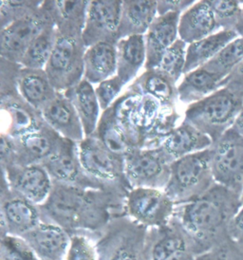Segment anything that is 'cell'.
<instances>
[{
	"mask_svg": "<svg viewBox=\"0 0 243 260\" xmlns=\"http://www.w3.org/2000/svg\"><path fill=\"white\" fill-rule=\"evenodd\" d=\"M241 202H242V203H243V193H242V196H241Z\"/></svg>",
	"mask_w": 243,
	"mask_h": 260,
	"instance_id": "f907efd6",
	"label": "cell"
},
{
	"mask_svg": "<svg viewBox=\"0 0 243 260\" xmlns=\"http://www.w3.org/2000/svg\"><path fill=\"white\" fill-rule=\"evenodd\" d=\"M235 30H236V34L238 35V37H243V5L240 17H239V20H238V23L236 25Z\"/></svg>",
	"mask_w": 243,
	"mask_h": 260,
	"instance_id": "681fc988",
	"label": "cell"
},
{
	"mask_svg": "<svg viewBox=\"0 0 243 260\" xmlns=\"http://www.w3.org/2000/svg\"><path fill=\"white\" fill-rule=\"evenodd\" d=\"M57 36L55 24L49 25L31 44L22 58L20 65L28 69L45 70L54 50Z\"/></svg>",
	"mask_w": 243,
	"mask_h": 260,
	"instance_id": "e575fe53",
	"label": "cell"
},
{
	"mask_svg": "<svg viewBox=\"0 0 243 260\" xmlns=\"http://www.w3.org/2000/svg\"><path fill=\"white\" fill-rule=\"evenodd\" d=\"M37 260H43V259H39V258H38V259H37Z\"/></svg>",
	"mask_w": 243,
	"mask_h": 260,
	"instance_id": "816d5d0a",
	"label": "cell"
},
{
	"mask_svg": "<svg viewBox=\"0 0 243 260\" xmlns=\"http://www.w3.org/2000/svg\"><path fill=\"white\" fill-rule=\"evenodd\" d=\"M241 205V196L215 183L198 199L176 205L173 218L191 240L197 256L230 238L229 226Z\"/></svg>",
	"mask_w": 243,
	"mask_h": 260,
	"instance_id": "7a4b0ae2",
	"label": "cell"
},
{
	"mask_svg": "<svg viewBox=\"0 0 243 260\" xmlns=\"http://www.w3.org/2000/svg\"><path fill=\"white\" fill-rule=\"evenodd\" d=\"M121 0H93L88 2L86 25L82 38L86 49L95 44H116L120 40Z\"/></svg>",
	"mask_w": 243,
	"mask_h": 260,
	"instance_id": "e0dca14e",
	"label": "cell"
},
{
	"mask_svg": "<svg viewBox=\"0 0 243 260\" xmlns=\"http://www.w3.org/2000/svg\"><path fill=\"white\" fill-rule=\"evenodd\" d=\"M228 87L243 96V61L223 80L222 87Z\"/></svg>",
	"mask_w": 243,
	"mask_h": 260,
	"instance_id": "bcb514c9",
	"label": "cell"
},
{
	"mask_svg": "<svg viewBox=\"0 0 243 260\" xmlns=\"http://www.w3.org/2000/svg\"><path fill=\"white\" fill-rule=\"evenodd\" d=\"M115 119L132 148L160 147L179 120L176 106H167L152 96L127 90L111 105Z\"/></svg>",
	"mask_w": 243,
	"mask_h": 260,
	"instance_id": "3957f363",
	"label": "cell"
},
{
	"mask_svg": "<svg viewBox=\"0 0 243 260\" xmlns=\"http://www.w3.org/2000/svg\"><path fill=\"white\" fill-rule=\"evenodd\" d=\"M242 61L243 37H239L223 48L203 68L225 79Z\"/></svg>",
	"mask_w": 243,
	"mask_h": 260,
	"instance_id": "d590c367",
	"label": "cell"
},
{
	"mask_svg": "<svg viewBox=\"0 0 243 260\" xmlns=\"http://www.w3.org/2000/svg\"><path fill=\"white\" fill-rule=\"evenodd\" d=\"M63 93L72 101L84 128L85 137L92 136L100 119V105L93 85L82 80L77 86Z\"/></svg>",
	"mask_w": 243,
	"mask_h": 260,
	"instance_id": "f1b7e54d",
	"label": "cell"
},
{
	"mask_svg": "<svg viewBox=\"0 0 243 260\" xmlns=\"http://www.w3.org/2000/svg\"><path fill=\"white\" fill-rule=\"evenodd\" d=\"M41 220L39 206L17 195L2 177L0 192V234L23 237Z\"/></svg>",
	"mask_w": 243,
	"mask_h": 260,
	"instance_id": "9a60e30c",
	"label": "cell"
},
{
	"mask_svg": "<svg viewBox=\"0 0 243 260\" xmlns=\"http://www.w3.org/2000/svg\"><path fill=\"white\" fill-rule=\"evenodd\" d=\"M195 3L193 0H160L158 1V15H164L169 13H185L187 9Z\"/></svg>",
	"mask_w": 243,
	"mask_h": 260,
	"instance_id": "f6af8a7d",
	"label": "cell"
},
{
	"mask_svg": "<svg viewBox=\"0 0 243 260\" xmlns=\"http://www.w3.org/2000/svg\"><path fill=\"white\" fill-rule=\"evenodd\" d=\"M88 2L86 0H50V11L58 35L82 37L86 25Z\"/></svg>",
	"mask_w": 243,
	"mask_h": 260,
	"instance_id": "83f0119b",
	"label": "cell"
},
{
	"mask_svg": "<svg viewBox=\"0 0 243 260\" xmlns=\"http://www.w3.org/2000/svg\"><path fill=\"white\" fill-rule=\"evenodd\" d=\"M238 37L236 30L222 29L200 41L188 45L184 74L201 68Z\"/></svg>",
	"mask_w": 243,
	"mask_h": 260,
	"instance_id": "4dcf8cb0",
	"label": "cell"
},
{
	"mask_svg": "<svg viewBox=\"0 0 243 260\" xmlns=\"http://www.w3.org/2000/svg\"><path fill=\"white\" fill-rule=\"evenodd\" d=\"M229 237L243 248V203L229 226Z\"/></svg>",
	"mask_w": 243,
	"mask_h": 260,
	"instance_id": "7dc6e473",
	"label": "cell"
},
{
	"mask_svg": "<svg viewBox=\"0 0 243 260\" xmlns=\"http://www.w3.org/2000/svg\"><path fill=\"white\" fill-rule=\"evenodd\" d=\"M21 68L18 63L0 59V93L17 89V77Z\"/></svg>",
	"mask_w": 243,
	"mask_h": 260,
	"instance_id": "ee69618b",
	"label": "cell"
},
{
	"mask_svg": "<svg viewBox=\"0 0 243 260\" xmlns=\"http://www.w3.org/2000/svg\"><path fill=\"white\" fill-rule=\"evenodd\" d=\"M156 0H124L122 3L120 39L144 36L157 17Z\"/></svg>",
	"mask_w": 243,
	"mask_h": 260,
	"instance_id": "d4e9b609",
	"label": "cell"
},
{
	"mask_svg": "<svg viewBox=\"0 0 243 260\" xmlns=\"http://www.w3.org/2000/svg\"><path fill=\"white\" fill-rule=\"evenodd\" d=\"M17 89L24 100L38 111H41L57 94V91L51 86L45 70L23 67L17 77Z\"/></svg>",
	"mask_w": 243,
	"mask_h": 260,
	"instance_id": "4316f807",
	"label": "cell"
},
{
	"mask_svg": "<svg viewBox=\"0 0 243 260\" xmlns=\"http://www.w3.org/2000/svg\"><path fill=\"white\" fill-rule=\"evenodd\" d=\"M175 208L164 190L133 188L127 197L126 215L147 229L160 228L171 221Z\"/></svg>",
	"mask_w": 243,
	"mask_h": 260,
	"instance_id": "4fadbf2b",
	"label": "cell"
},
{
	"mask_svg": "<svg viewBox=\"0 0 243 260\" xmlns=\"http://www.w3.org/2000/svg\"><path fill=\"white\" fill-rule=\"evenodd\" d=\"M147 228L127 215L116 217L95 237L98 260H144Z\"/></svg>",
	"mask_w": 243,
	"mask_h": 260,
	"instance_id": "8992f818",
	"label": "cell"
},
{
	"mask_svg": "<svg viewBox=\"0 0 243 260\" xmlns=\"http://www.w3.org/2000/svg\"><path fill=\"white\" fill-rule=\"evenodd\" d=\"M65 260H98L95 239L83 234L72 235Z\"/></svg>",
	"mask_w": 243,
	"mask_h": 260,
	"instance_id": "60d3db41",
	"label": "cell"
},
{
	"mask_svg": "<svg viewBox=\"0 0 243 260\" xmlns=\"http://www.w3.org/2000/svg\"><path fill=\"white\" fill-rule=\"evenodd\" d=\"M44 121L62 137L80 144L85 139L84 128L72 101L63 92H57L43 109Z\"/></svg>",
	"mask_w": 243,
	"mask_h": 260,
	"instance_id": "44dd1931",
	"label": "cell"
},
{
	"mask_svg": "<svg viewBox=\"0 0 243 260\" xmlns=\"http://www.w3.org/2000/svg\"><path fill=\"white\" fill-rule=\"evenodd\" d=\"M93 136L97 138L110 151L124 158L133 149L116 122L112 106L103 111Z\"/></svg>",
	"mask_w": 243,
	"mask_h": 260,
	"instance_id": "836d02e7",
	"label": "cell"
},
{
	"mask_svg": "<svg viewBox=\"0 0 243 260\" xmlns=\"http://www.w3.org/2000/svg\"><path fill=\"white\" fill-rule=\"evenodd\" d=\"M21 238L39 259L65 260L72 236L56 224L41 221Z\"/></svg>",
	"mask_w": 243,
	"mask_h": 260,
	"instance_id": "7402d4cb",
	"label": "cell"
},
{
	"mask_svg": "<svg viewBox=\"0 0 243 260\" xmlns=\"http://www.w3.org/2000/svg\"><path fill=\"white\" fill-rule=\"evenodd\" d=\"M233 128L236 130V131H237V132H238V133H239V134H240V135L243 137V109L242 111L240 112L239 116L237 117L236 122L234 123Z\"/></svg>",
	"mask_w": 243,
	"mask_h": 260,
	"instance_id": "c3c4849f",
	"label": "cell"
},
{
	"mask_svg": "<svg viewBox=\"0 0 243 260\" xmlns=\"http://www.w3.org/2000/svg\"><path fill=\"white\" fill-rule=\"evenodd\" d=\"M62 136L46 123L37 131L21 137L0 136L1 168L42 165L56 151Z\"/></svg>",
	"mask_w": 243,
	"mask_h": 260,
	"instance_id": "52a82bcc",
	"label": "cell"
},
{
	"mask_svg": "<svg viewBox=\"0 0 243 260\" xmlns=\"http://www.w3.org/2000/svg\"><path fill=\"white\" fill-rule=\"evenodd\" d=\"M43 1H1L0 25L1 29L7 28L14 22L36 13Z\"/></svg>",
	"mask_w": 243,
	"mask_h": 260,
	"instance_id": "f35d334b",
	"label": "cell"
},
{
	"mask_svg": "<svg viewBox=\"0 0 243 260\" xmlns=\"http://www.w3.org/2000/svg\"><path fill=\"white\" fill-rule=\"evenodd\" d=\"M222 76L211 73L203 67L185 74V78L179 84L178 98L185 104H194L222 88Z\"/></svg>",
	"mask_w": 243,
	"mask_h": 260,
	"instance_id": "1f68e13d",
	"label": "cell"
},
{
	"mask_svg": "<svg viewBox=\"0 0 243 260\" xmlns=\"http://www.w3.org/2000/svg\"><path fill=\"white\" fill-rule=\"evenodd\" d=\"M126 85L123 83L118 75L106 80L99 84L95 88V93L99 102L100 108L103 111L108 109L117 99L118 95L121 93L123 87Z\"/></svg>",
	"mask_w": 243,
	"mask_h": 260,
	"instance_id": "7bdbcfd3",
	"label": "cell"
},
{
	"mask_svg": "<svg viewBox=\"0 0 243 260\" xmlns=\"http://www.w3.org/2000/svg\"><path fill=\"white\" fill-rule=\"evenodd\" d=\"M211 149V165L216 183L242 196V136L232 127L213 144Z\"/></svg>",
	"mask_w": 243,
	"mask_h": 260,
	"instance_id": "8fae6325",
	"label": "cell"
},
{
	"mask_svg": "<svg viewBox=\"0 0 243 260\" xmlns=\"http://www.w3.org/2000/svg\"><path fill=\"white\" fill-rule=\"evenodd\" d=\"M193 245L185 230L173 217L169 224L148 229L144 243V260H195Z\"/></svg>",
	"mask_w": 243,
	"mask_h": 260,
	"instance_id": "2e32d148",
	"label": "cell"
},
{
	"mask_svg": "<svg viewBox=\"0 0 243 260\" xmlns=\"http://www.w3.org/2000/svg\"><path fill=\"white\" fill-rule=\"evenodd\" d=\"M117 73L125 85L136 77L146 61L145 37L133 36L120 39L116 45Z\"/></svg>",
	"mask_w": 243,
	"mask_h": 260,
	"instance_id": "f546056e",
	"label": "cell"
},
{
	"mask_svg": "<svg viewBox=\"0 0 243 260\" xmlns=\"http://www.w3.org/2000/svg\"><path fill=\"white\" fill-rule=\"evenodd\" d=\"M180 15L179 13L158 15L152 22L145 35V71L156 69L165 51L177 41Z\"/></svg>",
	"mask_w": 243,
	"mask_h": 260,
	"instance_id": "ffe728a7",
	"label": "cell"
},
{
	"mask_svg": "<svg viewBox=\"0 0 243 260\" xmlns=\"http://www.w3.org/2000/svg\"><path fill=\"white\" fill-rule=\"evenodd\" d=\"M214 13L219 28L235 30L239 20L242 3L236 0H207Z\"/></svg>",
	"mask_w": 243,
	"mask_h": 260,
	"instance_id": "74e56055",
	"label": "cell"
},
{
	"mask_svg": "<svg viewBox=\"0 0 243 260\" xmlns=\"http://www.w3.org/2000/svg\"><path fill=\"white\" fill-rule=\"evenodd\" d=\"M242 109V95L224 87L189 105L184 121L207 135L215 144L233 127Z\"/></svg>",
	"mask_w": 243,
	"mask_h": 260,
	"instance_id": "277c9868",
	"label": "cell"
},
{
	"mask_svg": "<svg viewBox=\"0 0 243 260\" xmlns=\"http://www.w3.org/2000/svg\"><path fill=\"white\" fill-rule=\"evenodd\" d=\"M78 145L80 160L88 176L108 189L129 194L131 187L126 177L124 157L110 151L93 135Z\"/></svg>",
	"mask_w": 243,
	"mask_h": 260,
	"instance_id": "ba28073f",
	"label": "cell"
},
{
	"mask_svg": "<svg viewBox=\"0 0 243 260\" xmlns=\"http://www.w3.org/2000/svg\"><path fill=\"white\" fill-rule=\"evenodd\" d=\"M195 260H243V248L228 238L197 255Z\"/></svg>",
	"mask_w": 243,
	"mask_h": 260,
	"instance_id": "b9f144b4",
	"label": "cell"
},
{
	"mask_svg": "<svg viewBox=\"0 0 243 260\" xmlns=\"http://www.w3.org/2000/svg\"><path fill=\"white\" fill-rule=\"evenodd\" d=\"M117 45V44H116ZM116 45L107 42L95 44L86 49L84 56L83 79L93 84L113 77L117 73Z\"/></svg>",
	"mask_w": 243,
	"mask_h": 260,
	"instance_id": "484cf974",
	"label": "cell"
},
{
	"mask_svg": "<svg viewBox=\"0 0 243 260\" xmlns=\"http://www.w3.org/2000/svg\"><path fill=\"white\" fill-rule=\"evenodd\" d=\"M212 145L210 137L184 121L165 138L160 147L172 164L187 155L206 150Z\"/></svg>",
	"mask_w": 243,
	"mask_h": 260,
	"instance_id": "cb8c5ba5",
	"label": "cell"
},
{
	"mask_svg": "<svg viewBox=\"0 0 243 260\" xmlns=\"http://www.w3.org/2000/svg\"><path fill=\"white\" fill-rule=\"evenodd\" d=\"M86 51L82 37L58 35L54 50L45 67L50 84L57 92L67 91L83 80Z\"/></svg>",
	"mask_w": 243,
	"mask_h": 260,
	"instance_id": "9c48e42d",
	"label": "cell"
},
{
	"mask_svg": "<svg viewBox=\"0 0 243 260\" xmlns=\"http://www.w3.org/2000/svg\"><path fill=\"white\" fill-rule=\"evenodd\" d=\"M212 149L197 152L173 161L164 191L176 205L190 203L216 183L212 171Z\"/></svg>",
	"mask_w": 243,
	"mask_h": 260,
	"instance_id": "5b68a950",
	"label": "cell"
},
{
	"mask_svg": "<svg viewBox=\"0 0 243 260\" xmlns=\"http://www.w3.org/2000/svg\"><path fill=\"white\" fill-rule=\"evenodd\" d=\"M50 24H55L50 11V0L36 13L14 22L0 32V55L14 63L20 64L31 44Z\"/></svg>",
	"mask_w": 243,
	"mask_h": 260,
	"instance_id": "30bf717a",
	"label": "cell"
},
{
	"mask_svg": "<svg viewBox=\"0 0 243 260\" xmlns=\"http://www.w3.org/2000/svg\"><path fill=\"white\" fill-rule=\"evenodd\" d=\"M176 82L156 70L145 71L132 82L128 90L132 93L152 96L167 106H176L178 99Z\"/></svg>",
	"mask_w": 243,
	"mask_h": 260,
	"instance_id": "d6a6232c",
	"label": "cell"
},
{
	"mask_svg": "<svg viewBox=\"0 0 243 260\" xmlns=\"http://www.w3.org/2000/svg\"><path fill=\"white\" fill-rule=\"evenodd\" d=\"M9 187L36 205H42L52 189V180L42 165L1 168Z\"/></svg>",
	"mask_w": 243,
	"mask_h": 260,
	"instance_id": "d6986e66",
	"label": "cell"
},
{
	"mask_svg": "<svg viewBox=\"0 0 243 260\" xmlns=\"http://www.w3.org/2000/svg\"><path fill=\"white\" fill-rule=\"evenodd\" d=\"M38 257L21 237L7 235L1 237L0 260H37Z\"/></svg>",
	"mask_w": 243,
	"mask_h": 260,
	"instance_id": "ab89813d",
	"label": "cell"
},
{
	"mask_svg": "<svg viewBox=\"0 0 243 260\" xmlns=\"http://www.w3.org/2000/svg\"><path fill=\"white\" fill-rule=\"evenodd\" d=\"M1 134L21 137L40 129L46 122L40 111L25 101L18 89L0 93Z\"/></svg>",
	"mask_w": 243,
	"mask_h": 260,
	"instance_id": "ac0fdd59",
	"label": "cell"
},
{
	"mask_svg": "<svg viewBox=\"0 0 243 260\" xmlns=\"http://www.w3.org/2000/svg\"><path fill=\"white\" fill-rule=\"evenodd\" d=\"M170 165L161 147L133 148L125 157V172L131 189L164 190L170 178Z\"/></svg>",
	"mask_w": 243,
	"mask_h": 260,
	"instance_id": "7c38bea8",
	"label": "cell"
},
{
	"mask_svg": "<svg viewBox=\"0 0 243 260\" xmlns=\"http://www.w3.org/2000/svg\"><path fill=\"white\" fill-rule=\"evenodd\" d=\"M186 50V43L178 38L177 41L165 51L161 62L154 70L168 76L177 83L185 71Z\"/></svg>",
	"mask_w": 243,
	"mask_h": 260,
	"instance_id": "8d00e7d4",
	"label": "cell"
},
{
	"mask_svg": "<svg viewBox=\"0 0 243 260\" xmlns=\"http://www.w3.org/2000/svg\"><path fill=\"white\" fill-rule=\"evenodd\" d=\"M220 30L207 0L195 2L180 15L179 37L185 43L198 42Z\"/></svg>",
	"mask_w": 243,
	"mask_h": 260,
	"instance_id": "603a6c76",
	"label": "cell"
},
{
	"mask_svg": "<svg viewBox=\"0 0 243 260\" xmlns=\"http://www.w3.org/2000/svg\"><path fill=\"white\" fill-rule=\"evenodd\" d=\"M127 197L117 191L52 181L48 200L39 206L41 220L56 224L71 236L83 234L95 239L114 217L126 215Z\"/></svg>",
	"mask_w": 243,
	"mask_h": 260,
	"instance_id": "6da1fadb",
	"label": "cell"
},
{
	"mask_svg": "<svg viewBox=\"0 0 243 260\" xmlns=\"http://www.w3.org/2000/svg\"><path fill=\"white\" fill-rule=\"evenodd\" d=\"M42 166L52 181L77 187L115 191L104 186L86 174L79 157L78 144L71 140L62 138L56 151L46 159Z\"/></svg>",
	"mask_w": 243,
	"mask_h": 260,
	"instance_id": "5bb4252c",
	"label": "cell"
}]
</instances>
